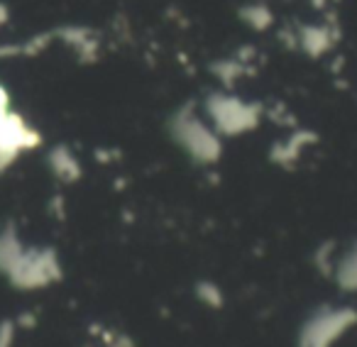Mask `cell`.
Segmentation results:
<instances>
[{"label": "cell", "instance_id": "cell-6", "mask_svg": "<svg viewBox=\"0 0 357 347\" xmlns=\"http://www.w3.org/2000/svg\"><path fill=\"white\" fill-rule=\"evenodd\" d=\"M199 296H201V301H206L208 306H213V308L223 306V293H220V288L215 286V284H211V282L199 284Z\"/></svg>", "mask_w": 357, "mask_h": 347}, {"label": "cell", "instance_id": "cell-4", "mask_svg": "<svg viewBox=\"0 0 357 347\" xmlns=\"http://www.w3.org/2000/svg\"><path fill=\"white\" fill-rule=\"evenodd\" d=\"M298 42H301L306 54L321 56L331 49L335 37H333L331 27H326V25H306V27H301V32H298Z\"/></svg>", "mask_w": 357, "mask_h": 347}, {"label": "cell", "instance_id": "cell-2", "mask_svg": "<svg viewBox=\"0 0 357 347\" xmlns=\"http://www.w3.org/2000/svg\"><path fill=\"white\" fill-rule=\"evenodd\" d=\"M204 115L220 137H240L257 130L262 105L230 91H213L204 100Z\"/></svg>", "mask_w": 357, "mask_h": 347}, {"label": "cell", "instance_id": "cell-3", "mask_svg": "<svg viewBox=\"0 0 357 347\" xmlns=\"http://www.w3.org/2000/svg\"><path fill=\"white\" fill-rule=\"evenodd\" d=\"M357 325V311L350 306L321 308L298 332V347H333L347 330Z\"/></svg>", "mask_w": 357, "mask_h": 347}, {"label": "cell", "instance_id": "cell-1", "mask_svg": "<svg viewBox=\"0 0 357 347\" xmlns=\"http://www.w3.org/2000/svg\"><path fill=\"white\" fill-rule=\"evenodd\" d=\"M169 134L181 152H186L196 164H215L223 157V137L215 132L206 115L194 110L191 105L178 108L169 118Z\"/></svg>", "mask_w": 357, "mask_h": 347}, {"label": "cell", "instance_id": "cell-5", "mask_svg": "<svg viewBox=\"0 0 357 347\" xmlns=\"http://www.w3.org/2000/svg\"><path fill=\"white\" fill-rule=\"evenodd\" d=\"M333 277H335L337 286L347 293L357 291V242L342 254L340 259H335L333 264Z\"/></svg>", "mask_w": 357, "mask_h": 347}]
</instances>
